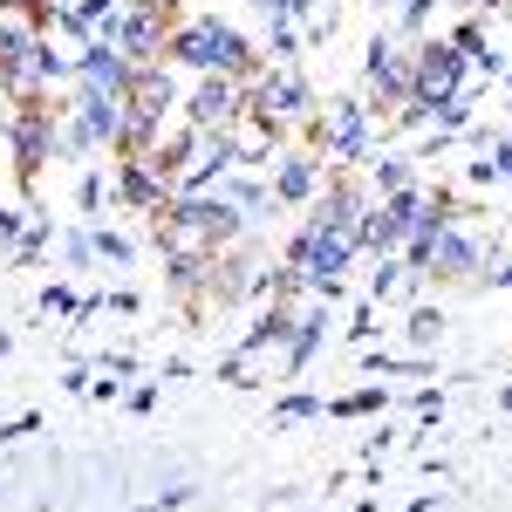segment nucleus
I'll return each instance as SVG.
<instances>
[{
	"instance_id": "f257e3e1",
	"label": "nucleus",
	"mask_w": 512,
	"mask_h": 512,
	"mask_svg": "<svg viewBox=\"0 0 512 512\" xmlns=\"http://www.w3.org/2000/svg\"><path fill=\"white\" fill-rule=\"evenodd\" d=\"M164 62L192 69V76H233V82H253L267 69V55L239 35L233 21H219V14H178V28L164 41Z\"/></svg>"
},
{
	"instance_id": "f03ea898",
	"label": "nucleus",
	"mask_w": 512,
	"mask_h": 512,
	"mask_svg": "<svg viewBox=\"0 0 512 512\" xmlns=\"http://www.w3.org/2000/svg\"><path fill=\"white\" fill-rule=\"evenodd\" d=\"M301 137H308L315 158H335L328 171H349V164H362L376 151V110L362 96H335L328 110H315V117L301 123Z\"/></svg>"
},
{
	"instance_id": "7ed1b4c3",
	"label": "nucleus",
	"mask_w": 512,
	"mask_h": 512,
	"mask_svg": "<svg viewBox=\"0 0 512 512\" xmlns=\"http://www.w3.org/2000/svg\"><path fill=\"white\" fill-rule=\"evenodd\" d=\"M62 110H69V103H55V96H21V103L0 117V137H7V151H14L21 192H35L41 164H55V123H62Z\"/></svg>"
},
{
	"instance_id": "20e7f679",
	"label": "nucleus",
	"mask_w": 512,
	"mask_h": 512,
	"mask_svg": "<svg viewBox=\"0 0 512 512\" xmlns=\"http://www.w3.org/2000/svg\"><path fill=\"white\" fill-rule=\"evenodd\" d=\"M458 89H472V62L458 55V41L451 35H417L410 41V96L444 103V96H458Z\"/></svg>"
},
{
	"instance_id": "39448f33",
	"label": "nucleus",
	"mask_w": 512,
	"mask_h": 512,
	"mask_svg": "<svg viewBox=\"0 0 512 512\" xmlns=\"http://www.w3.org/2000/svg\"><path fill=\"white\" fill-rule=\"evenodd\" d=\"M246 103L267 110L280 130H301V123L315 117V89H308V76H301L294 62H267L260 76L246 82Z\"/></svg>"
},
{
	"instance_id": "423d86ee",
	"label": "nucleus",
	"mask_w": 512,
	"mask_h": 512,
	"mask_svg": "<svg viewBox=\"0 0 512 512\" xmlns=\"http://www.w3.org/2000/svg\"><path fill=\"white\" fill-rule=\"evenodd\" d=\"M492 260H499V239L472 233V219H451V226L431 239V267H424V274L451 287V280H478Z\"/></svg>"
},
{
	"instance_id": "0eeeda50",
	"label": "nucleus",
	"mask_w": 512,
	"mask_h": 512,
	"mask_svg": "<svg viewBox=\"0 0 512 512\" xmlns=\"http://www.w3.org/2000/svg\"><path fill=\"white\" fill-rule=\"evenodd\" d=\"M362 103L369 110H396L403 96H410V41L403 35H369L362 48Z\"/></svg>"
},
{
	"instance_id": "6e6552de",
	"label": "nucleus",
	"mask_w": 512,
	"mask_h": 512,
	"mask_svg": "<svg viewBox=\"0 0 512 512\" xmlns=\"http://www.w3.org/2000/svg\"><path fill=\"white\" fill-rule=\"evenodd\" d=\"M178 28V0H144V7H123L117 14V48L144 69V62H164V41Z\"/></svg>"
},
{
	"instance_id": "1a4fd4ad",
	"label": "nucleus",
	"mask_w": 512,
	"mask_h": 512,
	"mask_svg": "<svg viewBox=\"0 0 512 512\" xmlns=\"http://www.w3.org/2000/svg\"><path fill=\"white\" fill-rule=\"evenodd\" d=\"M35 48H41V21L35 14H0V96H41L35 89Z\"/></svg>"
},
{
	"instance_id": "9d476101",
	"label": "nucleus",
	"mask_w": 512,
	"mask_h": 512,
	"mask_svg": "<svg viewBox=\"0 0 512 512\" xmlns=\"http://www.w3.org/2000/svg\"><path fill=\"white\" fill-rule=\"evenodd\" d=\"M239 110H246V82H233V76H198L192 103H178V117L192 130H205V137H226Z\"/></svg>"
},
{
	"instance_id": "9b49d317",
	"label": "nucleus",
	"mask_w": 512,
	"mask_h": 512,
	"mask_svg": "<svg viewBox=\"0 0 512 512\" xmlns=\"http://www.w3.org/2000/svg\"><path fill=\"white\" fill-rule=\"evenodd\" d=\"M362 212H369V185L355 171H328V185L308 198V226H321V233H355Z\"/></svg>"
},
{
	"instance_id": "f8f14e48",
	"label": "nucleus",
	"mask_w": 512,
	"mask_h": 512,
	"mask_svg": "<svg viewBox=\"0 0 512 512\" xmlns=\"http://www.w3.org/2000/svg\"><path fill=\"white\" fill-rule=\"evenodd\" d=\"M110 192H117L130 212H144V219H158L164 205H171V185H164V178H158L144 158H117V171H110Z\"/></svg>"
},
{
	"instance_id": "ddd939ff",
	"label": "nucleus",
	"mask_w": 512,
	"mask_h": 512,
	"mask_svg": "<svg viewBox=\"0 0 512 512\" xmlns=\"http://www.w3.org/2000/svg\"><path fill=\"white\" fill-rule=\"evenodd\" d=\"M76 123L96 137V151H117L123 144V96H110V89H89V82H76Z\"/></svg>"
},
{
	"instance_id": "4468645a",
	"label": "nucleus",
	"mask_w": 512,
	"mask_h": 512,
	"mask_svg": "<svg viewBox=\"0 0 512 512\" xmlns=\"http://www.w3.org/2000/svg\"><path fill=\"white\" fill-rule=\"evenodd\" d=\"M130 76H137V62L123 55L117 41H82V55H76V82H89V89H110V96H123V89H130Z\"/></svg>"
},
{
	"instance_id": "2eb2a0df",
	"label": "nucleus",
	"mask_w": 512,
	"mask_h": 512,
	"mask_svg": "<svg viewBox=\"0 0 512 512\" xmlns=\"http://www.w3.org/2000/svg\"><path fill=\"white\" fill-rule=\"evenodd\" d=\"M267 192H274V205H308V198L321 192V158L315 151H287Z\"/></svg>"
},
{
	"instance_id": "dca6fc26",
	"label": "nucleus",
	"mask_w": 512,
	"mask_h": 512,
	"mask_svg": "<svg viewBox=\"0 0 512 512\" xmlns=\"http://www.w3.org/2000/svg\"><path fill=\"white\" fill-rule=\"evenodd\" d=\"M369 198H390L403 185H417V158H403V151H369Z\"/></svg>"
},
{
	"instance_id": "f3484780",
	"label": "nucleus",
	"mask_w": 512,
	"mask_h": 512,
	"mask_svg": "<svg viewBox=\"0 0 512 512\" xmlns=\"http://www.w3.org/2000/svg\"><path fill=\"white\" fill-rule=\"evenodd\" d=\"M219 198H226V205H233V212H246V226H253V219H260V212H267V205H274V192H267V185H260V178H246V171H233V178H226V185H219Z\"/></svg>"
},
{
	"instance_id": "a211bd4d",
	"label": "nucleus",
	"mask_w": 512,
	"mask_h": 512,
	"mask_svg": "<svg viewBox=\"0 0 512 512\" xmlns=\"http://www.w3.org/2000/svg\"><path fill=\"white\" fill-rule=\"evenodd\" d=\"M403 342H410V355H431L437 342H444V315H437L431 301H417V308H410V321H403Z\"/></svg>"
},
{
	"instance_id": "6ab92c4d",
	"label": "nucleus",
	"mask_w": 512,
	"mask_h": 512,
	"mask_svg": "<svg viewBox=\"0 0 512 512\" xmlns=\"http://www.w3.org/2000/svg\"><path fill=\"white\" fill-rule=\"evenodd\" d=\"M328 417H376V410H390V390L383 383H369V390H349V396H328L321 403Z\"/></svg>"
},
{
	"instance_id": "aec40b11",
	"label": "nucleus",
	"mask_w": 512,
	"mask_h": 512,
	"mask_svg": "<svg viewBox=\"0 0 512 512\" xmlns=\"http://www.w3.org/2000/svg\"><path fill=\"white\" fill-rule=\"evenodd\" d=\"M48 246H55V219H28V233H21L14 253H7V267H35Z\"/></svg>"
},
{
	"instance_id": "412c9836",
	"label": "nucleus",
	"mask_w": 512,
	"mask_h": 512,
	"mask_svg": "<svg viewBox=\"0 0 512 512\" xmlns=\"http://www.w3.org/2000/svg\"><path fill=\"white\" fill-rule=\"evenodd\" d=\"M89 246H96V260H110V267H130V260H137V239H123L117 226H89Z\"/></svg>"
},
{
	"instance_id": "4be33fe9",
	"label": "nucleus",
	"mask_w": 512,
	"mask_h": 512,
	"mask_svg": "<svg viewBox=\"0 0 512 512\" xmlns=\"http://www.w3.org/2000/svg\"><path fill=\"white\" fill-rule=\"evenodd\" d=\"M321 403H328V396H315V390H294V396H280V403H274V431H280V424H301V417H315Z\"/></svg>"
},
{
	"instance_id": "5701e85b",
	"label": "nucleus",
	"mask_w": 512,
	"mask_h": 512,
	"mask_svg": "<svg viewBox=\"0 0 512 512\" xmlns=\"http://www.w3.org/2000/svg\"><path fill=\"white\" fill-rule=\"evenodd\" d=\"M35 308H41V315H69V321H76L82 301H76V287H69V280H48V287L35 294Z\"/></svg>"
},
{
	"instance_id": "b1692460",
	"label": "nucleus",
	"mask_w": 512,
	"mask_h": 512,
	"mask_svg": "<svg viewBox=\"0 0 512 512\" xmlns=\"http://www.w3.org/2000/svg\"><path fill=\"white\" fill-rule=\"evenodd\" d=\"M76 212H82V219H96V212H103V171H96V164L82 171V185H76Z\"/></svg>"
},
{
	"instance_id": "393cba45",
	"label": "nucleus",
	"mask_w": 512,
	"mask_h": 512,
	"mask_svg": "<svg viewBox=\"0 0 512 512\" xmlns=\"http://www.w3.org/2000/svg\"><path fill=\"white\" fill-rule=\"evenodd\" d=\"M62 267H76V274H89V267H96V246H89V233H62Z\"/></svg>"
},
{
	"instance_id": "a878e982",
	"label": "nucleus",
	"mask_w": 512,
	"mask_h": 512,
	"mask_svg": "<svg viewBox=\"0 0 512 512\" xmlns=\"http://www.w3.org/2000/svg\"><path fill=\"white\" fill-rule=\"evenodd\" d=\"M28 219H35V212H21V205H0V253H14V246H21Z\"/></svg>"
},
{
	"instance_id": "bb28decb",
	"label": "nucleus",
	"mask_w": 512,
	"mask_h": 512,
	"mask_svg": "<svg viewBox=\"0 0 512 512\" xmlns=\"http://www.w3.org/2000/svg\"><path fill=\"white\" fill-rule=\"evenodd\" d=\"M376 335H383V328H376V301L362 294V301H355V321H349V342H376Z\"/></svg>"
},
{
	"instance_id": "cd10ccee",
	"label": "nucleus",
	"mask_w": 512,
	"mask_h": 512,
	"mask_svg": "<svg viewBox=\"0 0 512 512\" xmlns=\"http://www.w3.org/2000/svg\"><path fill=\"white\" fill-rule=\"evenodd\" d=\"M96 369H103V376H117V383H123V376H137V355H130V349H117V355L103 349V362H96Z\"/></svg>"
},
{
	"instance_id": "c85d7f7f",
	"label": "nucleus",
	"mask_w": 512,
	"mask_h": 512,
	"mask_svg": "<svg viewBox=\"0 0 512 512\" xmlns=\"http://www.w3.org/2000/svg\"><path fill=\"white\" fill-rule=\"evenodd\" d=\"M41 431V417L28 410V417H14V424H0V444H21V437H35Z\"/></svg>"
},
{
	"instance_id": "c756f323",
	"label": "nucleus",
	"mask_w": 512,
	"mask_h": 512,
	"mask_svg": "<svg viewBox=\"0 0 512 512\" xmlns=\"http://www.w3.org/2000/svg\"><path fill=\"white\" fill-rule=\"evenodd\" d=\"M123 403H130V410H137V417H151V410H158V383H137V390L123 396Z\"/></svg>"
},
{
	"instance_id": "7c9ffc66",
	"label": "nucleus",
	"mask_w": 512,
	"mask_h": 512,
	"mask_svg": "<svg viewBox=\"0 0 512 512\" xmlns=\"http://www.w3.org/2000/svg\"><path fill=\"white\" fill-rule=\"evenodd\" d=\"M103 308H110V315H137V294H130V287H110Z\"/></svg>"
},
{
	"instance_id": "2f4dec72",
	"label": "nucleus",
	"mask_w": 512,
	"mask_h": 512,
	"mask_svg": "<svg viewBox=\"0 0 512 512\" xmlns=\"http://www.w3.org/2000/svg\"><path fill=\"white\" fill-rule=\"evenodd\" d=\"M410 410H417V417H437V410H444V390H417V396H410Z\"/></svg>"
},
{
	"instance_id": "473e14b6",
	"label": "nucleus",
	"mask_w": 512,
	"mask_h": 512,
	"mask_svg": "<svg viewBox=\"0 0 512 512\" xmlns=\"http://www.w3.org/2000/svg\"><path fill=\"white\" fill-rule=\"evenodd\" d=\"M485 280H492V287H512V260H492V274H485Z\"/></svg>"
},
{
	"instance_id": "72a5a7b5",
	"label": "nucleus",
	"mask_w": 512,
	"mask_h": 512,
	"mask_svg": "<svg viewBox=\"0 0 512 512\" xmlns=\"http://www.w3.org/2000/svg\"><path fill=\"white\" fill-rule=\"evenodd\" d=\"M41 0H0V14H35Z\"/></svg>"
},
{
	"instance_id": "f704fd0d",
	"label": "nucleus",
	"mask_w": 512,
	"mask_h": 512,
	"mask_svg": "<svg viewBox=\"0 0 512 512\" xmlns=\"http://www.w3.org/2000/svg\"><path fill=\"white\" fill-rule=\"evenodd\" d=\"M403 512H437V492H424V499H410Z\"/></svg>"
},
{
	"instance_id": "c9c22d12",
	"label": "nucleus",
	"mask_w": 512,
	"mask_h": 512,
	"mask_svg": "<svg viewBox=\"0 0 512 512\" xmlns=\"http://www.w3.org/2000/svg\"><path fill=\"white\" fill-rule=\"evenodd\" d=\"M260 7H267V21H274V14H287V0H260Z\"/></svg>"
},
{
	"instance_id": "e433bc0d",
	"label": "nucleus",
	"mask_w": 512,
	"mask_h": 512,
	"mask_svg": "<svg viewBox=\"0 0 512 512\" xmlns=\"http://www.w3.org/2000/svg\"><path fill=\"white\" fill-rule=\"evenodd\" d=\"M499 410H512V383H506V390H499Z\"/></svg>"
},
{
	"instance_id": "4c0bfd02",
	"label": "nucleus",
	"mask_w": 512,
	"mask_h": 512,
	"mask_svg": "<svg viewBox=\"0 0 512 512\" xmlns=\"http://www.w3.org/2000/svg\"><path fill=\"white\" fill-rule=\"evenodd\" d=\"M7 349H14V335H7V328H0V355H7Z\"/></svg>"
},
{
	"instance_id": "58836bf2",
	"label": "nucleus",
	"mask_w": 512,
	"mask_h": 512,
	"mask_svg": "<svg viewBox=\"0 0 512 512\" xmlns=\"http://www.w3.org/2000/svg\"><path fill=\"white\" fill-rule=\"evenodd\" d=\"M110 7H117V14H123V7H144V0H110Z\"/></svg>"
},
{
	"instance_id": "ea45409f",
	"label": "nucleus",
	"mask_w": 512,
	"mask_h": 512,
	"mask_svg": "<svg viewBox=\"0 0 512 512\" xmlns=\"http://www.w3.org/2000/svg\"><path fill=\"white\" fill-rule=\"evenodd\" d=\"M437 7H465V0H437Z\"/></svg>"
}]
</instances>
